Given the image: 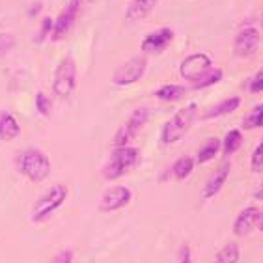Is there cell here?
I'll use <instances>...</instances> for the list:
<instances>
[{"label": "cell", "mask_w": 263, "mask_h": 263, "mask_svg": "<svg viewBox=\"0 0 263 263\" xmlns=\"http://www.w3.org/2000/svg\"><path fill=\"white\" fill-rule=\"evenodd\" d=\"M67 191L66 185H62V183H56L52 187H49L45 193L41 194L35 203L32 205V211H30V220L34 224H41L45 222L47 218L54 215L58 209L64 205V202L67 200Z\"/></svg>", "instance_id": "obj_1"}, {"label": "cell", "mask_w": 263, "mask_h": 263, "mask_svg": "<svg viewBox=\"0 0 263 263\" xmlns=\"http://www.w3.org/2000/svg\"><path fill=\"white\" fill-rule=\"evenodd\" d=\"M198 118V106L194 105H187L185 108L177 110L174 114V118H170L161 129V140L162 144H174V142L181 140L189 131L193 123L196 122Z\"/></svg>", "instance_id": "obj_2"}, {"label": "cell", "mask_w": 263, "mask_h": 263, "mask_svg": "<svg viewBox=\"0 0 263 263\" xmlns=\"http://www.w3.org/2000/svg\"><path fill=\"white\" fill-rule=\"evenodd\" d=\"M17 168L26 179L40 183L51 174V159L40 149H26L17 157Z\"/></svg>", "instance_id": "obj_3"}, {"label": "cell", "mask_w": 263, "mask_h": 263, "mask_svg": "<svg viewBox=\"0 0 263 263\" xmlns=\"http://www.w3.org/2000/svg\"><path fill=\"white\" fill-rule=\"evenodd\" d=\"M138 159H140V152H138L137 147H131V146L114 147V152L108 157V162L103 168V177H105L106 181L122 177L133 166H137Z\"/></svg>", "instance_id": "obj_4"}, {"label": "cell", "mask_w": 263, "mask_h": 263, "mask_svg": "<svg viewBox=\"0 0 263 263\" xmlns=\"http://www.w3.org/2000/svg\"><path fill=\"white\" fill-rule=\"evenodd\" d=\"M75 86H77V66H75V60L67 54L56 66L54 79H52V91H54V96L62 97V99H67L73 93Z\"/></svg>", "instance_id": "obj_5"}, {"label": "cell", "mask_w": 263, "mask_h": 263, "mask_svg": "<svg viewBox=\"0 0 263 263\" xmlns=\"http://www.w3.org/2000/svg\"><path fill=\"white\" fill-rule=\"evenodd\" d=\"M147 67V58L146 56H133L131 60H127L125 64L118 67L112 75V82L116 86H129L135 84L144 77Z\"/></svg>", "instance_id": "obj_6"}, {"label": "cell", "mask_w": 263, "mask_h": 263, "mask_svg": "<svg viewBox=\"0 0 263 263\" xmlns=\"http://www.w3.org/2000/svg\"><path fill=\"white\" fill-rule=\"evenodd\" d=\"M147 118H149V110H147V108H137V110L129 116V120H127V122L116 131V137H114V146H116V147L129 146V142L137 137L138 131H140L142 127L146 125Z\"/></svg>", "instance_id": "obj_7"}, {"label": "cell", "mask_w": 263, "mask_h": 263, "mask_svg": "<svg viewBox=\"0 0 263 263\" xmlns=\"http://www.w3.org/2000/svg\"><path fill=\"white\" fill-rule=\"evenodd\" d=\"M213 67V60L205 52H196V54L187 56L179 66V75L189 82L200 81L205 73Z\"/></svg>", "instance_id": "obj_8"}, {"label": "cell", "mask_w": 263, "mask_h": 263, "mask_svg": "<svg viewBox=\"0 0 263 263\" xmlns=\"http://www.w3.org/2000/svg\"><path fill=\"white\" fill-rule=\"evenodd\" d=\"M79 13H81V0H69L66 8L60 11V15L56 17L54 25H52L51 40L52 41L64 40L69 34L71 28H73V25H75Z\"/></svg>", "instance_id": "obj_9"}, {"label": "cell", "mask_w": 263, "mask_h": 263, "mask_svg": "<svg viewBox=\"0 0 263 263\" xmlns=\"http://www.w3.org/2000/svg\"><path fill=\"white\" fill-rule=\"evenodd\" d=\"M133 200L131 189L127 187H112L108 191H105V194L99 200V211L103 213H112L118 209L129 205V202Z\"/></svg>", "instance_id": "obj_10"}, {"label": "cell", "mask_w": 263, "mask_h": 263, "mask_svg": "<svg viewBox=\"0 0 263 263\" xmlns=\"http://www.w3.org/2000/svg\"><path fill=\"white\" fill-rule=\"evenodd\" d=\"M174 40V30L168 26H162L159 30L147 34L142 41V52L144 54H161Z\"/></svg>", "instance_id": "obj_11"}, {"label": "cell", "mask_w": 263, "mask_h": 263, "mask_svg": "<svg viewBox=\"0 0 263 263\" xmlns=\"http://www.w3.org/2000/svg\"><path fill=\"white\" fill-rule=\"evenodd\" d=\"M259 47V32L254 28V26H248L239 32L237 37H235V43H233V52L239 58H248L252 56L254 52L258 51Z\"/></svg>", "instance_id": "obj_12"}, {"label": "cell", "mask_w": 263, "mask_h": 263, "mask_svg": "<svg viewBox=\"0 0 263 263\" xmlns=\"http://www.w3.org/2000/svg\"><path fill=\"white\" fill-rule=\"evenodd\" d=\"M258 217H259L258 208L243 209V211L237 215L235 222H233V233H235L237 237H247L248 233L258 226Z\"/></svg>", "instance_id": "obj_13"}, {"label": "cell", "mask_w": 263, "mask_h": 263, "mask_svg": "<svg viewBox=\"0 0 263 263\" xmlns=\"http://www.w3.org/2000/svg\"><path fill=\"white\" fill-rule=\"evenodd\" d=\"M230 170H232V164H230V162H224L217 172L211 174V177H209L208 183H205V187H203V198L209 200V198L217 196V194L222 191L224 183H226V179H228V176H230Z\"/></svg>", "instance_id": "obj_14"}, {"label": "cell", "mask_w": 263, "mask_h": 263, "mask_svg": "<svg viewBox=\"0 0 263 263\" xmlns=\"http://www.w3.org/2000/svg\"><path fill=\"white\" fill-rule=\"evenodd\" d=\"M159 0H131V4L125 11L127 23H137L149 15V11L157 6Z\"/></svg>", "instance_id": "obj_15"}, {"label": "cell", "mask_w": 263, "mask_h": 263, "mask_svg": "<svg viewBox=\"0 0 263 263\" xmlns=\"http://www.w3.org/2000/svg\"><path fill=\"white\" fill-rule=\"evenodd\" d=\"M241 106V99H239L237 96L233 97H228V99H224V101H220L218 105L211 106L209 110L203 112L202 120H213V118H220V116H226V114H232V112H235Z\"/></svg>", "instance_id": "obj_16"}, {"label": "cell", "mask_w": 263, "mask_h": 263, "mask_svg": "<svg viewBox=\"0 0 263 263\" xmlns=\"http://www.w3.org/2000/svg\"><path fill=\"white\" fill-rule=\"evenodd\" d=\"M21 135V127L17 120L8 110H0V140H13Z\"/></svg>", "instance_id": "obj_17"}, {"label": "cell", "mask_w": 263, "mask_h": 263, "mask_svg": "<svg viewBox=\"0 0 263 263\" xmlns=\"http://www.w3.org/2000/svg\"><path fill=\"white\" fill-rule=\"evenodd\" d=\"M220 147H222V142L218 140V138H208V140H203V144L200 146V149H198L196 161L200 162V164H205V162L213 161V159L218 155Z\"/></svg>", "instance_id": "obj_18"}, {"label": "cell", "mask_w": 263, "mask_h": 263, "mask_svg": "<svg viewBox=\"0 0 263 263\" xmlns=\"http://www.w3.org/2000/svg\"><path fill=\"white\" fill-rule=\"evenodd\" d=\"M185 93H187V88L185 86H179V84H162L155 91V97L161 99V101L174 103V101H179L181 97H185Z\"/></svg>", "instance_id": "obj_19"}, {"label": "cell", "mask_w": 263, "mask_h": 263, "mask_svg": "<svg viewBox=\"0 0 263 263\" xmlns=\"http://www.w3.org/2000/svg\"><path fill=\"white\" fill-rule=\"evenodd\" d=\"M239 258H241L239 245L235 241H230L218 250V254L215 256V263H237Z\"/></svg>", "instance_id": "obj_20"}, {"label": "cell", "mask_w": 263, "mask_h": 263, "mask_svg": "<svg viewBox=\"0 0 263 263\" xmlns=\"http://www.w3.org/2000/svg\"><path fill=\"white\" fill-rule=\"evenodd\" d=\"M241 146H243V133L239 131V129H232V131H228V135L224 137L222 147H220V149H222V153L226 157H230V155H233Z\"/></svg>", "instance_id": "obj_21"}, {"label": "cell", "mask_w": 263, "mask_h": 263, "mask_svg": "<svg viewBox=\"0 0 263 263\" xmlns=\"http://www.w3.org/2000/svg\"><path fill=\"white\" fill-rule=\"evenodd\" d=\"M194 170V159L191 155H185V157H179L176 162H174L172 166V172L176 176V179L183 181V179H187Z\"/></svg>", "instance_id": "obj_22"}, {"label": "cell", "mask_w": 263, "mask_h": 263, "mask_svg": "<svg viewBox=\"0 0 263 263\" xmlns=\"http://www.w3.org/2000/svg\"><path fill=\"white\" fill-rule=\"evenodd\" d=\"M222 69L220 67H211V69L205 73V75L200 79V81L193 82V88L194 90H203V88H208V86H213V84H217V82L222 81Z\"/></svg>", "instance_id": "obj_23"}, {"label": "cell", "mask_w": 263, "mask_h": 263, "mask_svg": "<svg viewBox=\"0 0 263 263\" xmlns=\"http://www.w3.org/2000/svg\"><path fill=\"white\" fill-rule=\"evenodd\" d=\"M258 127H263V105L254 106L252 110L243 118L245 131H248V129H258Z\"/></svg>", "instance_id": "obj_24"}, {"label": "cell", "mask_w": 263, "mask_h": 263, "mask_svg": "<svg viewBox=\"0 0 263 263\" xmlns=\"http://www.w3.org/2000/svg\"><path fill=\"white\" fill-rule=\"evenodd\" d=\"M35 108H37V112H40L41 116H49V114H51L52 103L43 91H40V93L35 96Z\"/></svg>", "instance_id": "obj_25"}, {"label": "cell", "mask_w": 263, "mask_h": 263, "mask_svg": "<svg viewBox=\"0 0 263 263\" xmlns=\"http://www.w3.org/2000/svg\"><path fill=\"white\" fill-rule=\"evenodd\" d=\"M250 168H252V172H256V174L263 172V140L259 142V146L254 149L252 159H250Z\"/></svg>", "instance_id": "obj_26"}, {"label": "cell", "mask_w": 263, "mask_h": 263, "mask_svg": "<svg viewBox=\"0 0 263 263\" xmlns=\"http://www.w3.org/2000/svg\"><path fill=\"white\" fill-rule=\"evenodd\" d=\"M52 25H54V21L51 19V17H45V19L41 21V28H40V34H37V43L40 41H43L47 37V35H51V32H52Z\"/></svg>", "instance_id": "obj_27"}, {"label": "cell", "mask_w": 263, "mask_h": 263, "mask_svg": "<svg viewBox=\"0 0 263 263\" xmlns=\"http://www.w3.org/2000/svg\"><path fill=\"white\" fill-rule=\"evenodd\" d=\"M73 250H60L49 263H73Z\"/></svg>", "instance_id": "obj_28"}, {"label": "cell", "mask_w": 263, "mask_h": 263, "mask_svg": "<svg viewBox=\"0 0 263 263\" xmlns=\"http://www.w3.org/2000/svg\"><path fill=\"white\" fill-rule=\"evenodd\" d=\"M13 43H15V37L11 34H2L0 35V54L6 51H10L11 47H13Z\"/></svg>", "instance_id": "obj_29"}, {"label": "cell", "mask_w": 263, "mask_h": 263, "mask_svg": "<svg viewBox=\"0 0 263 263\" xmlns=\"http://www.w3.org/2000/svg\"><path fill=\"white\" fill-rule=\"evenodd\" d=\"M250 91H252V93L263 91V69L252 79V82H250Z\"/></svg>", "instance_id": "obj_30"}, {"label": "cell", "mask_w": 263, "mask_h": 263, "mask_svg": "<svg viewBox=\"0 0 263 263\" xmlns=\"http://www.w3.org/2000/svg\"><path fill=\"white\" fill-rule=\"evenodd\" d=\"M181 263H193V259H191V252H189V247L183 248V258H181Z\"/></svg>", "instance_id": "obj_31"}, {"label": "cell", "mask_w": 263, "mask_h": 263, "mask_svg": "<svg viewBox=\"0 0 263 263\" xmlns=\"http://www.w3.org/2000/svg\"><path fill=\"white\" fill-rule=\"evenodd\" d=\"M40 10H41V2H37V4H35V6H32V8H30V13H28V15H35V13H40Z\"/></svg>", "instance_id": "obj_32"}, {"label": "cell", "mask_w": 263, "mask_h": 263, "mask_svg": "<svg viewBox=\"0 0 263 263\" xmlns=\"http://www.w3.org/2000/svg\"><path fill=\"white\" fill-rule=\"evenodd\" d=\"M254 198H256V200H263V183H261V185H259L258 191L254 193Z\"/></svg>", "instance_id": "obj_33"}, {"label": "cell", "mask_w": 263, "mask_h": 263, "mask_svg": "<svg viewBox=\"0 0 263 263\" xmlns=\"http://www.w3.org/2000/svg\"><path fill=\"white\" fill-rule=\"evenodd\" d=\"M256 228L259 230V232H263V209L259 211V217H258V226Z\"/></svg>", "instance_id": "obj_34"}]
</instances>
